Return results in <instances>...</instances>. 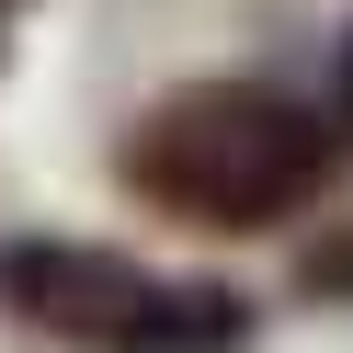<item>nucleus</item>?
Masks as SVG:
<instances>
[{
    "label": "nucleus",
    "instance_id": "obj_1",
    "mask_svg": "<svg viewBox=\"0 0 353 353\" xmlns=\"http://www.w3.org/2000/svg\"><path fill=\"white\" fill-rule=\"evenodd\" d=\"M330 160H342V137H330L319 103L274 92V80H183V92H160L137 125H125L114 148V183L137 194L148 216H183V228H285V216L319 205Z\"/></svg>",
    "mask_w": 353,
    "mask_h": 353
},
{
    "label": "nucleus",
    "instance_id": "obj_2",
    "mask_svg": "<svg viewBox=\"0 0 353 353\" xmlns=\"http://www.w3.org/2000/svg\"><path fill=\"white\" fill-rule=\"evenodd\" d=\"M0 307L57 353H239L262 307L216 274H148L92 239H12L0 251Z\"/></svg>",
    "mask_w": 353,
    "mask_h": 353
},
{
    "label": "nucleus",
    "instance_id": "obj_3",
    "mask_svg": "<svg viewBox=\"0 0 353 353\" xmlns=\"http://www.w3.org/2000/svg\"><path fill=\"white\" fill-rule=\"evenodd\" d=\"M296 296L307 307H353V228H330V239L296 251Z\"/></svg>",
    "mask_w": 353,
    "mask_h": 353
},
{
    "label": "nucleus",
    "instance_id": "obj_4",
    "mask_svg": "<svg viewBox=\"0 0 353 353\" xmlns=\"http://www.w3.org/2000/svg\"><path fill=\"white\" fill-rule=\"evenodd\" d=\"M330 137L353 148V34H342V57H330Z\"/></svg>",
    "mask_w": 353,
    "mask_h": 353
},
{
    "label": "nucleus",
    "instance_id": "obj_5",
    "mask_svg": "<svg viewBox=\"0 0 353 353\" xmlns=\"http://www.w3.org/2000/svg\"><path fill=\"white\" fill-rule=\"evenodd\" d=\"M12 23H23V0H0V46H12Z\"/></svg>",
    "mask_w": 353,
    "mask_h": 353
}]
</instances>
